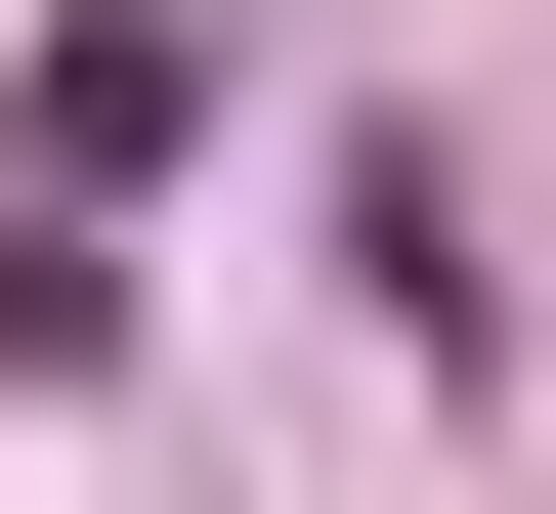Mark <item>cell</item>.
I'll use <instances>...</instances> for the list:
<instances>
[{"label":"cell","instance_id":"obj_1","mask_svg":"<svg viewBox=\"0 0 556 514\" xmlns=\"http://www.w3.org/2000/svg\"><path fill=\"white\" fill-rule=\"evenodd\" d=\"M172 129H214V43H172V0H43V215H129Z\"/></svg>","mask_w":556,"mask_h":514}]
</instances>
